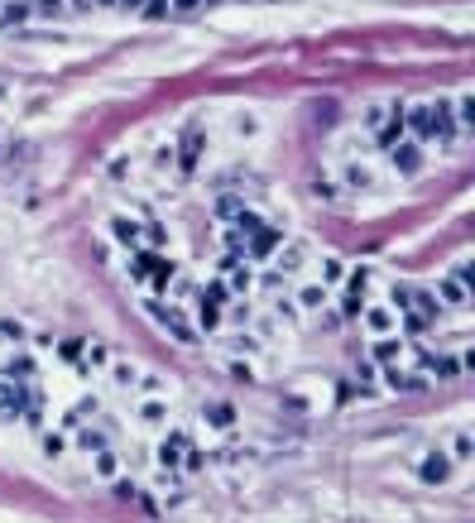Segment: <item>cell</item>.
I'll list each match as a JSON object with an SVG mask.
<instances>
[{"label": "cell", "mask_w": 475, "mask_h": 523, "mask_svg": "<svg viewBox=\"0 0 475 523\" xmlns=\"http://www.w3.org/2000/svg\"><path fill=\"white\" fill-rule=\"evenodd\" d=\"M403 125H408L413 139H456L461 135L451 101H413V106H403Z\"/></svg>", "instance_id": "obj_1"}, {"label": "cell", "mask_w": 475, "mask_h": 523, "mask_svg": "<svg viewBox=\"0 0 475 523\" xmlns=\"http://www.w3.org/2000/svg\"><path fill=\"white\" fill-rule=\"evenodd\" d=\"M158 466L163 470H202V451L192 446V437L187 432H168L163 437V446H158Z\"/></svg>", "instance_id": "obj_2"}, {"label": "cell", "mask_w": 475, "mask_h": 523, "mask_svg": "<svg viewBox=\"0 0 475 523\" xmlns=\"http://www.w3.org/2000/svg\"><path fill=\"white\" fill-rule=\"evenodd\" d=\"M130 274H134V283L168 288V278H173V264H168V259H158L154 250H134V254H130Z\"/></svg>", "instance_id": "obj_3"}, {"label": "cell", "mask_w": 475, "mask_h": 523, "mask_svg": "<svg viewBox=\"0 0 475 523\" xmlns=\"http://www.w3.org/2000/svg\"><path fill=\"white\" fill-rule=\"evenodd\" d=\"M115 240H120V245L125 250H158L163 245V231H158V226H139V221H115Z\"/></svg>", "instance_id": "obj_4"}, {"label": "cell", "mask_w": 475, "mask_h": 523, "mask_svg": "<svg viewBox=\"0 0 475 523\" xmlns=\"http://www.w3.org/2000/svg\"><path fill=\"white\" fill-rule=\"evenodd\" d=\"M437 303H451V307H466V303H471V264H461L456 274L437 278Z\"/></svg>", "instance_id": "obj_5"}, {"label": "cell", "mask_w": 475, "mask_h": 523, "mask_svg": "<svg viewBox=\"0 0 475 523\" xmlns=\"http://www.w3.org/2000/svg\"><path fill=\"white\" fill-rule=\"evenodd\" d=\"M149 312H154V322H158L163 331H168V336H178V341H197V327H187L178 307H168V303H149Z\"/></svg>", "instance_id": "obj_6"}, {"label": "cell", "mask_w": 475, "mask_h": 523, "mask_svg": "<svg viewBox=\"0 0 475 523\" xmlns=\"http://www.w3.org/2000/svg\"><path fill=\"white\" fill-rule=\"evenodd\" d=\"M106 370H110V380H115L120 389H149V394H158V380H154V375H139L134 365H125V360H110Z\"/></svg>", "instance_id": "obj_7"}, {"label": "cell", "mask_w": 475, "mask_h": 523, "mask_svg": "<svg viewBox=\"0 0 475 523\" xmlns=\"http://www.w3.org/2000/svg\"><path fill=\"white\" fill-rule=\"evenodd\" d=\"M418 480L422 485H447L451 480V456L447 451H427L418 461Z\"/></svg>", "instance_id": "obj_8"}, {"label": "cell", "mask_w": 475, "mask_h": 523, "mask_svg": "<svg viewBox=\"0 0 475 523\" xmlns=\"http://www.w3.org/2000/svg\"><path fill=\"white\" fill-rule=\"evenodd\" d=\"M389 164L398 168V173H418L422 168V149H418V139H394V144H389Z\"/></svg>", "instance_id": "obj_9"}, {"label": "cell", "mask_w": 475, "mask_h": 523, "mask_svg": "<svg viewBox=\"0 0 475 523\" xmlns=\"http://www.w3.org/2000/svg\"><path fill=\"white\" fill-rule=\"evenodd\" d=\"M202 144H207V130L202 125H187L183 130V144H178V168H197V159H202Z\"/></svg>", "instance_id": "obj_10"}, {"label": "cell", "mask_w": 475, "mask_h": 523, "mask_svg": "<svg viewBox=\"0 0 475 523\" xmlns=\"http://www.w3.org/2000/svg\"><path fill=\"white\" fill-rule=\"evenodd\" d=\"M274 254H279V278H293L303 269V259H308V245H303V240H289V245L274 250Z\"/></svg>", "instance_id": "obj_11"}, {"label": "cell", "mask_w": 475, "mask_h": 523, "mask_svg": "<svg viewBox=\"0 0 475 523\" xmlns=\"http://www.w3.org/2000/svg\"><path fill=\"white\" fill-rule=\"evenodd\" d=\"M29 0H0V29H10V25H25L29 20Z\"/></svg>", "instance_id": "obj_12"}, {"label": "cell", "mask_w": 475, "mask_h": 523, "mask_svg": "<svg viewBox=\"0 0 475 523\" xmlns=\"http://www.w3.org/2000/svg\"><path fill=\"white\" fill-rule=\"evenodd\" d=\"M365 293H369V274H365V269H355V274H350V293H346V312H360Z\"/></svg>", "instance_id": "obj_13"}, {"label": "cell", "mask_w": 475, "mask_h": 523, "mask_svg": "<svg viewBox=\"0 0 475 523\" xmlns=\"http://www.w3.org/2000/svg\"><path fill=\"white\" fill-rule=\"evenodd\" d=\"M250 264H236V259H231V264H226V288H231V293H250Z\"/></svg>", "instance_id": "obj_14"}, {"label": "cell", "mask_w": 475, "mask_h": 523, "mask_svg": "<svg viewBox=\"0 0 475 523\" xmlns=\"http://www.w3.org/2000/svg\"><path fill=\"white\" fill-rule=\"evenodd\" d=\"M221 307H226V303H211V298H202V303H197V327H202V331H216V327H221Z\"/></svg>", "instance_id": "obj_15"}, {"label": "cell", "mask_w": 475, "mask_h": 523, "mask_svg": "<svg viewBox=\"0 0 475 523\" xmlns=\"http://www.w3.org/2000/svg\"><path fill=\"white\" fill-rule=\"evenodd\" d=\"M365 327H369V336H389L398 322L389 317V312H384V307H369V312H365Z\"/></svg>", "instance_id": "obj_16"}, {"label": "cell", "mask_w": 475, "mask_h": 523, "mask_svg": "<svg viewBox=\"0 0 475 523\" xmlns=\"http://www.w3.org/2000/svg\"><path fill=\"white\" fill-rule=\"evenodd\" d=\"M91 456H96L91 466H96V475H101V480H115V475H120V461H115V451H110V446L91 451Z\"/></svg>", "instance_id": "obj_17"}, {"label": "cell", "mask_w": 475, "mask_h": 523, "mask_svg": "<svg viewBox=\"0 0 475 523\" xmlns=\"http://www.w3.org/2000/svg\"><path fill=\"white\" fill-rule=\"evenodd\" d=\"M5 375H10V380H34V360L10 351V360H5Z\"/></svg>", "instance_id": "obj_18"}, {"label": "cell", "mask_w": 475, "mask_h": 523, "mask_svg": "<svg viewBox=\"0 0 475 523\" xmlns=\"http://www.w3.org/2000/svg\"><path fill=\"white\" fill-rule=\"evenodd\" d=\"M77 446L91 456V451H101V446H110V441H106V432H96V427H77Z\"/></svg>", "instance_id": "obj_19"}, {"label": "cell", "mask_w": 475, "mask_h": 523, "mask_svg": "<svg viewBox=\"0 0 475 523\" xmlns=\"http://www.w3.org/2000/svg\"><path fill=\"white\" fill-rule=\"evenodd\" d=\"M471 456H475V441H471V432L461 427V432H456V441H451V461H471Z\"/></svg>", "instance_id": "obj_20"}, {"label": "cell", "mask_w": 475, "mask_h": 523, "mask_svg": "<svg viewBox=\"0 0 475 523\" xmlns=\"http://www.w3.org/2000/svg\"><path fill=\"white\" fill-rule=\"evenodd\" d=\"M389 385H394V389H422V385H427V375H403V370L389 365Z\"/></svg>", "instance_id": "obj_21"}, {"label": "cell", "mask_w": 475, "mask_h": 523, "mask_svg": "<svg viewBox=\"0 0 475 523\" xmlns=\"http://www.w3.org/2000/svg\"><path fill=\"white\" fill-rule=\"evenodd\" d=\"M327 303V283H308L303 288V307H322Z\"/></svg>", "instance_id": "obj_22"}, {"label": "cell", "mask_w": 475, "mask_h": 523, "mask_svg": "<svg viewBox=\"0 0 475 523\" xmlns=\"http://www.w3.org/2000/svg\"><path fill=\"white\" fill-rule=\"evenodd\" d=\"M207 418L216 427H231V408H226V403H207Z\"/></svg>", "instance_id": "obj_23"}, {"label": "cell", "mask_w": 475, "mask_h": 523, "mask_svg": "<svg viewBox=\"0 0 475 523\" xmlns=\"http://www.w3.org/2000/svg\"><path fill=\"white\" fill-rule=\"evenodd\" d=\"M139 418L158 422V418H163V403H158V399H144V403H139Z\"/></svg>", "instance_id": "obj_24"}, {"label": "cell", "mask_w": 475, "mask_h": 523, "mask_svg": "<svg viewBox=\"0 0 475 523\" xmlns=\"http://www.w3.org/2000/svg\"><path fill=\"white\" fill-rule=\"evenodd\" d=\"M341 278V259H322V283H336Z\"/></svg>", "instance_id": "obj_25"}, {"label": "cell", "mask_w": 475, "mask_h": 523, "mask_svg": "<svg viewBox=\"0 0 475 523\" xmlns=\"http://www.w3.org/2000/svg\"><path fill=\"white\" fill-rule=\"evenodd\" d=\"M44 451H49V456H63V451H68V441H63V437H44Z\"/></svg>", "instance_id": "obj_26"}, {"label": "cell", "mask_w": 475, "mask_h": 523, "mask_svg": "<svg viewBox=\"0 0 475 523\" xmlns=\"http://www.w3.org/2000/svg\"><path fill=\"white\" fill-rule=\"evenodd\" d=\"M0 341H20V327L15 322H0Z\"/></svg>", "instance_id": "obj_27"}, {"label": "cell", "mask_w": 475, "mask_h": 523, "mask_svg": "<svg viewBox=\"0 0 475 523\" xmlns=\"http://www.w3.org/2000/svg\"><path fill=\"white\" fill-rule=\"evenodd\" d=\"M115 5H125V10H144V0H115Z\"/></svg>", "instance_id": "obj_28"}]
</instances>
